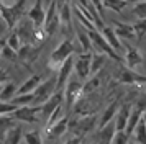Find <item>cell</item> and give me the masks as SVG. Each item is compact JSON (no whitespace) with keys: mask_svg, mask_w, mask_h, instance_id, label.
<instances>
[{"mask_svg":"<svg viewBox=\"0 0 146 144\" xmlns=\"http://www.w3.org/2000/svg\"><path fill=\"white\" fill-rule=\"evenodd\" d=\"M25 7H27V2H25V0L12 2V3L3 2V7H2V10H0V15H2V20L7 23L8 30H13L15 26H17V23L23 18Z\"/></svg>","mask_w":146,"mask_h":144,"instance_id":"obj_1","label":"cell"},{"mask_svg":"<svg viewBox=\"0 0 146 144\" xmlns=\"http://www.w3.org/2000/svg\"><path fill=\"white\" fill-rule=\"evenodd\" d=\"M74 51H76V41H72V39H64L62 43H61L56 49H54L53 52H51V56H49V67H53V69H59L61 65L66 62L67 59L71 57L74 54Z\"/></svg>","mask_w":146,"mask_h":144,"instance_id":"obj_2","label":"cell"},{"mask_svg":"<svg viewBox=\"0 0 146 144\" xmlns=\"http://www.w3.org/2000/svg\"><path fill=\"white\" fill-rule=\"evenodd\" d=\"M87 34H89V38H90V43H92L95 52H102V54H105V56H108V57H112L113 61H117V62L121 61V57L118 56V52L113 51V48L107 43V39L102 36V33H100L99 30L87 31Z\"/></svg>","mask_w":146,"mask_h":144,"instance_id":"obj_3","label":"cell"},{"mask_svg":"<svg viewBox=\"0 0 146 144\" xmlns=\"http://www.w3.org/2000/svg\"><path fill=\"white\" fill-rule=\"evenodd\" d=\"M95 115H84L82 118L79 120H69V124H67V129L72 133L74 136L77 137H82L86 136L87 133H90V131L95 128Z\"/></svg>","mask_w":146,"mask_h":144,"instance_id":"obj_4","label":"cell"},{"mask_svg":"<svg viewBox=\"0 0 146 144\" xmlns=\"http://www.w3.org/2000/svg\"><path fill=\"white\" fill-rule=\"evenodd\" d=\"M56 84H58V79L56 77H49L48 80L41 82V85L33 92L35 93V102H33L35 106H41V105H44L48 100L58 92L56 90Z\"/></svg>","mask_w":146,"mask_h":144,"instance_id":"obj_5","label":"cell"},{"mask_svg":"<svg viewBox=\"0 0 146 144\" xmlns=\"http://www.w3.org/2000/svg\"><path fill=\"white\" fill-rule=\"evenodd\" d=\"M58 3L59 2H49V7L46 10V18H44V26H43L46 36H53L58 31V28H61V18L59 12H58L59 5Z\"/></svg>","mask_w":146,"mask_h":144,"instance_id":"obj_6","label":"cell"},{"mask_svg":"<svg viewBox=\"0 0 146 144\" xmlns=\"http://www.w3.org/2000/svg\"><path fill=\"white\" fill-rule=\"evenodd\" d=\"M82 82L79 79H69L67 85L64 87V103H66L67 108H72L74 105L77 103V100L82 97Z\"/></svg>","mask_w":146,"mask_h":144,"instance_id":"obj_7","label":"cell"},{"mask_svg":"<svg viewBox=\"0 0 146 144\" xmlns=\"http://www.w3.org/2000/svg\"><path fill=\"white\" fill-rule=\"evenodd\" d=\"M13 33H17V36L21 39L23 44H31V41L35 38V33H36V28L31 23V20L27 17V18H21L17 23V30Z\"/></svg>","mask_w":146,"mask_h":144,"instance_id":"obj_8","label":"cell"},{"mask_svg":"<svg viewBox=\"0 0 146 144\" xmlns=\"http://www.w3.org/2000/svg\"><path fill=\"white\" fill-rule=\"evenodd\" d=\"M90 62H92V52L89 54H80L79 57L74 61V72L79 80L86 82L89 80V75H90Z\"/></svg>","mask_w":146,"mask_h":144,"instance_id":"obj_9","label":"cell"},{"mask_svg":"<svg viewBox=\"0 0 146 144\" xmlns=\"http://www.w3.org/2000/svg\"><path fill=\"white\" fill-rule=\"evenodd\" d=\"M74 61H76V59L71 56V57L67 59L66 62H64V64L59 67V74H58V84H56V90H58V92H62V90H64V87L67 85L69 79L72 77Z\"/></svg>","mask_w":146,"mask_h":144,"instance_id":"obj_10","label":"cell"},{"mask_svg":"<svg viewBox=\"0 0 146 144\" xmlns=\"http://www.w3.org/2000/svg\"><path fill=\"white\" fill-rule=\"evenodd\" d=\"M41 111V106H21L15 111L12 118L17 121H23V123H36L38 121V113Z\"/></svg>","mask_w":146,"mask_h":144,"instance_id":"obj_11","label":"cell"},{"mask_svg":"<svg viewBox=\"0 0 146 144\" xmlns=\"http://www.w3.org/2000/svg\"><path fill=\"white\" fill-rule=\"evenodd\" d=\"M62 102H64V92H56L46 103L41 105V111H40L41 118H44V120L48 121V118L54 113V110L59 108V106H62Z\"/></svg>","mask_w":146,"mask_h":144,"instance_id":"obj_12","label":"cell"},{"mask_svg":"<svg viewBox=\"0 0 146 144\" xmlns=\"http://www.w3.org/2000/svg\"><path fill=\"white\" fill-rule=\"evenodd\" d=\"M27 17L31 20V23L35 25L36 30H41L44 26V18H46V12L43 10V2L41 0H36L35 5L28 10Z\"/></svg>","mask_w":146,"mask_h":144,"instance_id":"obj_13","label":"cell"},{"mask_svg":"<svg viewBox=\"0 0 146 144\" xmlns=\"http://www.w3.org/2000/svg\"><path fill=\"white\" fill-rule=\"evenodd\" d=\"M123 49H125V62L128 69H133L143 62V56L135 46H131L130 43H123Z\"/></svg>","mask_w":146,"mask_h":144,"instance_id":"obj_14","label":"cell"},{"mask_svg":"<svg viewBox=\"0 0 146 144\" xmlns=\"http://www.w3.org/2000/svg\"><path fill=\"white\" fill-rule=\"evenodd\" d=\"M131 105L130 103H123L120 106L118 113L115 116V126H117V133H121V131L126 129V124H128V120H130V115H131Z\"/></svg>","mask_w":146,"mask_h":144,"instance_id":"obj_15","label":"cell"},{"mask_svg":"<svg viewBox=\"0 0 146 144\" xmlns=\"http://www.w3.org/2000/svg\"><path fill=\"white\" fill-rule=\"evenodd\" d=\"M118 82L125 85H133V84H146V75H141L138 72L131 69H125L118 75Z\"/></svg>","mask_w":146,"mask_h":144,"instance_id":"obj_16","label":"cell"},{"mask_svg":"<svg viewBox=\"0 0 146 144\" xmlns=\"http://www.w3.org/2000/svg\"><path fill=\"white\" fill-rule=\"evenodd\" d=\"M72 2H61L59 5V18H61V26L62 28H71L72 30Z\"/></svg>","mask_w":146,"mask_h":144,"instance_id":"obj_17","label":"cell"},{"mask_svg":"<svg viewBox=\"0 0 146 144\" xmlns=\"http://www.w3.org/2000/svg\"><path fill=\"white\" fill-rule=\"evenodd\" d=\"M118 110H120V103H118V100H115V102H112V103L108 105V106L105 108V111H104V115L100 116V121H99V129L105 128V126H107L108 123L115 121V116H117Z\"/></svg>","mask_w":146,"mask_h":144,"instance_id":"obj_18","label":"cell"},{"mask_svg":"<svg viewBox=\"0 0 146 144\" xmlns=\"http://www.w3.org/2000/svg\"><path fill=\"white\" fill-rule=\"evenodd\" d=\"M40 51H41V46L33 48V44H23V46H21V49L18 51V59L23 61L27 65H30L35 59L38 57Z\"/></svg>","mask_w":146,"mask_h":144,"instance_id":"obj_19","label":"cell"},{"mask_svg":"<svg viewBox=\"0 0 146 144\" xmlns=\"http://www.w3.org/2000/svg\"><path fill=\"white\" fill-rule=\"evenodd\" d=\"M113 25H115V33H117V36L121 39H125V41H131V39L136 38V33H135V28L133 25H128V23H120V21H113Z\"/></svg>","mask_w":146,"mask_h":144,"instance_id":"obj_20","label":"cell"},{"mask_svg":"<svg viewBox=\"0 0 146 144\" xmlns=\"http://www.w3.org/2000/svg\"><path fill=\"white\" fill-rule=\"evenodd\" d=\"M41 75H38V74H35V75H31L30 79H27L23 84H21V87L18 89V92H17V95H28V93H33L38 87L41 85Z\"/></svg>","mask_w":146,"mask_h":144,"instance_id":"obj_21","label":"cell"},{"mask_svg":"<svg viewBox=\"0 0 146 144\" xmlns=\"http://www.w3.org/2000/svg\"><path fill=\"white\" fill-rule=\"evenodd\" d=\"M102 36L107 39V43L113 48V51H117V52H121V49H123V43H120V38L117 36V33H115V30L113 28H110V26H107L102 30Z\"/></svg>","mask_w":146,"mask_h":144,"instance_id":"obj_22","label":"cell"},{"mask_svg":"<svg viewBox=\"0 0 146 144\" xmlns=\"http://www.w3.org/2000/svg\"><path fill=\"white\" fill-rule=\"evenodd\" d=\"M115 134H117V126H115V121H112L105 128L99 129V144H112Z\"/></svg>","mask_w":146,"mask_h":144,"instance_id":"obj_23","label":"cell"},{"mask_svg":"<svg viewBox=\"0 0 146 144\" xmlns=\"http://www.w3.org/2000/svg\"><path fill=\"white\" fill-rule=\"evenodd\" d=\"M23 136H25V133L21 129V126L20 124H15L13 128H10L7 131V134L3 137V144H20Z\"/></svg>","mask_w":146,"mask_h":144,"instance_id":"obj_24","label":"cell"},{"mask_svg":"<svg viewBox=\"0 0 146 144\" xmlns=\"http://www.w3.org/2000/svg\"><path fill=\"white\" fill-rule=\"evenodd\" d=\"M67 124H69V120H67V116H62L59 121H58V123L54 124V126H51V128L46 131V133H48V137H49V139H54V137L62 136V134L67 131Z\"/></svg>","mask_w":146,"mask_h":144,"instance_id":"obj_25","label":"cell"},{"mask_svg":"<svg viewBox=\"0 0 146 144\" xmlns=\"http://www.w3.org/2000/svg\"><path fill=\"white\" fill-rule=\"evenodd\" d=\"M84 30V28H82ZM82 30H76V38H77V44L80 46V51L82 54H89V52L94 49L92 43H90V38L87 31H82Z\"/></svg>","mask_w":146,"mask_h":144,"instance_id":"obj_26","label":"cell"},{"mask_svg":"<svg viewBox=\"0 0 146 144\" xmlns=\"http://www.w3.org/2000/svg\"><path fill=\"white\" fill-rule=\"evenodd\" d=\"M17 92H18V89L15 84H12V82L5 84L2 89V93H0V102L2 103H12L13 98L17 97Z\"/></svg>","mask_w":146,"mask_h":144,"instance_id":"obj_27","label":"cell"},{"mask_svg":"<svg viewBox=\"0 0 146 144\" xmlns=\"http://www.w3.org/2000/svg\"><path fill=\"white\" fill-rule=\"evenodd\" d=\"M143 116H145V115H143L139 110H136V108L131 110V115H130V120H128V124H126V129H125V133L128 134V136L135 133V129H136V126H138V123H139V120H141Z\"/></svg>","mask_w":146,"mask_h":144,"instance_id":"obj_28","label":"cell"},{"mask_svg":"<svg viewBox=\"0 0 146 144\" xmlns=\"http://www.w3.org/2000/svg\"><path fill=\"white\" fill-rule=\"evenodd\" d=\"M105 54H102V52H95V54H92V62H90V75H97V72L104 67V64H105Z\"/></svg>","mask_w":146,"mask_h":144,"instance_id":"obj_29","label":"cell"},{"mask_svg":"<svg viewBox=\"0 0 146 144\" xmlns=\"http://www.w3.org/2000/svg\"><path fill=\"white\" fill-rule=\"evenodd\" d=\"M99 85H100V79L97 77V75L90 77L89 80L84 82V85H82V95H90L92 92H95L99 89Z\"/></svg>","mask_w":146,"mask_h":144,"instance_id":"obj_30","label":"cell"},{"mask_svg":"<svg viewBox=\"0 0 146 144\" xmlns=\"http://www.w3.org/2000/svg\"><path fill=\"white\" fill-rule=\"evenodd\" d=\"M135 137H136L138 144H146V116L139 120L138 126L135 129Z\"/></svg>","mask_w":146,"mask_h":144,"instance_id":"obj_31","label":"cell"},{"mask_svg":"<svg viewBox=\"0 0 146 144\" xmlns=\"http://www.w3.org/2000/svg\"><path fill=\"white\" fill-rule=\"evenodd\" d=\"M102 3H104V8H108V10H113V12L120 13L130 2H125V0H104Z\"/></svg>","mask_w":146,"mask_h":144,"instance_id":"obj_32","label":"cell"},{"mask_svg":"<svg viewBox=\"0 0 146 144\" xmlns=\"http://www.w3.org/2000/svg\"><path fill=\"white\" fill-rule=\"evenodd\" d=\"M15 123H13V118L12 116H0V137L3 141V137L7 134V131L10 128H13Z\"/></svg>","mask_w":146,"mask_h":144,"instance_id":"obj_33","label":"cell"},{"mask_svg":"<svg viewBox=\"0 0 146 144\" xmlns=\"http://www.w3.org/2000/svg\"><path fill=\"white\" fill-rule=\"evenodd\" d=\"M23 141L27 144H43V139H41V133L38 129L30 131V133H25L23 136Z\"/></svg>","mask_w":146,"mask_h":144,"instance_id":"obj_34","label":"cell"},{"mask_svg":"<svg viewBox=\"0 0 146 144\" xmlns=\"http://www.w3.org/2000/svg\"><path fill=\"white\" fill-rule=\"evenodd\" d=\"M7 46H8V48H12L15 52H18L21 49L23 43H21V39L17 36V33H12V34L7 38Z\"/></svg>","mask_w":146,"mask_h":144,"instance_id":"obj_35","label":"cell"},{"mask_svg":"<svg viewBox=\"0 0 146 144\" xmlns=\"http://www.w3.org/2000/svg\"><path fill=\"white\" fill-rule=\"evenodd\" d=\"M133 13L138 20H146V0L145 2H136L133 5Z\"/></svg>","mask_w":146,"mask_h":144,"instance_id":"obj_36","label":"cell"},{"mask_svg":"<svg viewBox=\"0 0 146 144\" xmlns=\"http://www.w3.org/2000/svg\"><path fill=\"white\" fill-rule=\"evenodd\" d=\"M17 110H18V106H17V105H13V103H2V102H0V116L13 115Z\"/></svg>","mask_w":146,"mask_h":144,"instance_id":"obj_37","label":"cell"},{"mask_svg":"<svg viewBox=\"0 0 146 144\" xmlns=\"http://www.w3.org/2000/svg\"><path fill=\"white\" fill-rule=\"evenodd\" d=\"M133 28H135V33H136V38L146 36V20H138L133 25Z\"/></svg>","mask_w":146,"mask_h":144,"instance_id":"obj_38","label":"cell"},{"mask_svg":"<svg viewBox=\"0 0 146 144\" xmlns=\"http://www.w3.org/2000/svg\"><path fill=\"white\" fill-rule=\"evenodd\" d=\"M2 57L7 59V61H12V62H15L17 59H18V52H15L12 48H8V46H5L3 49H2Z\"/></svg>","mask_w":146,"mask_h":144,"instance_id":"obj_39","label":"cell"},{"mask_svg":"<svg viewBox=\"0 0 146 144\" xmlns=\"http://www.w3.org/2000/svg\"><path fill=\"white\" fill-rule=\"evenodd\" d=\"M128 139H130V136L126 134L125 131H121V133H117L115 134L112 144H128Z\"/></svg>","mask_w":146,"mask_h":144,"instance_id":"obj_40","label":"cell"},{"mask_svg":"<svg viewBox=\"0 0 146 144\" xmlns=\"http://www.w3.org/2000/svg\"><path fill=\"white\" fill-rule=\"evenodd\" d=\"M135 108L136 110H139L143 115H145V111H146V95H141V97L136 100V103H135Z\"/></svg>","mask_w":146,"mask_h":144,"instance_id":"obj_41","label":"cell"},{"mask_svg":"<svg viewBox=\"0 0 146 144\" xmlns=\"http://www.w3.org/2000/svg\"><path fill=\"white\" fill-rule=\"evenodd\" d=\"M8 77H10V72L0 67V85H3V82H8Z\"/></svg>","mask_w":146,"mask_h":144,"instance_id":"obj_42","label":"cell"},{"mask_svg":"<svg viewBox=\"0 0 146 144\" xmlns=\"http://www.w3.org/2000/svg\"><path fill=\"white\" fill-rule=\"evenodd\" d=\"M80 141H82L80 137H77V136H72V137H69V139H67V141H66L64 144H80Z\"/></svg>","mask_w":146,"mask_h":144,"instance_id":"obj_43","label":"cell"},{"mask_svg":"<svg viewBox=\"0 0 146 144\" xmlns=\"http://www.w3.org/2000/svg\"><path fill=\"white\" fill-rule=\"evenodd\" d=\"M7 46V39H3V38H0V56H2V49Z\"/></svg>","mask_w":146,"mask_h":144,"instance_id":"obj_44","label":"cell"},{"mask_svg":"<svg viewBox=\"0 0 146 144\" xmlns=\"http://www.w3.org/2000/svg\"><path fill=\"white\" fill-rule=\"evenodd\" d=\"M2 7H3V2H0V10H2Z\"/></svg>","mask_w":146,"mask_h":144,"instance_id":"obj_45","label":"cell"},{"mask_svg":"<svg viewBox=\"0 0 146 144\" xmlns=\"http://www.w3.org/2000/svg\"><path fill=\"white\" fill-rule=\"evenodd\" d=\"M2 89H3V85H0V93H2Z\"/></svg>","mask_w":146,"mask_h":144,"instance_id":"obj_46","label":"cell"},{"mask_svg":"<svg viewBox=\"0 0 146 144\" xmlns=\"http://www.w3.org/2000/svg\"><path fill=\"white\" fill-rule=\"evenodd\" d=\"M133 144H135V143H133ZM136 144H138V143H136Z\"/></svg>","mask_w":146,"mask_h":144,"instance_id":"obj_47","label":"cell"},{"mask_svg":"<svg viewBox=\"0 0 146 144\" xmlns=\"http://www.w3.org/2000/svg\"><path fill=\"white\" fill-rule=\"evenodd\" d=\"M92 144H95V143H92Z\"/></svg>","mask_w":146,"mask_h":144,"instance_id":"obj_48","label":"cell"}]
</instances>
